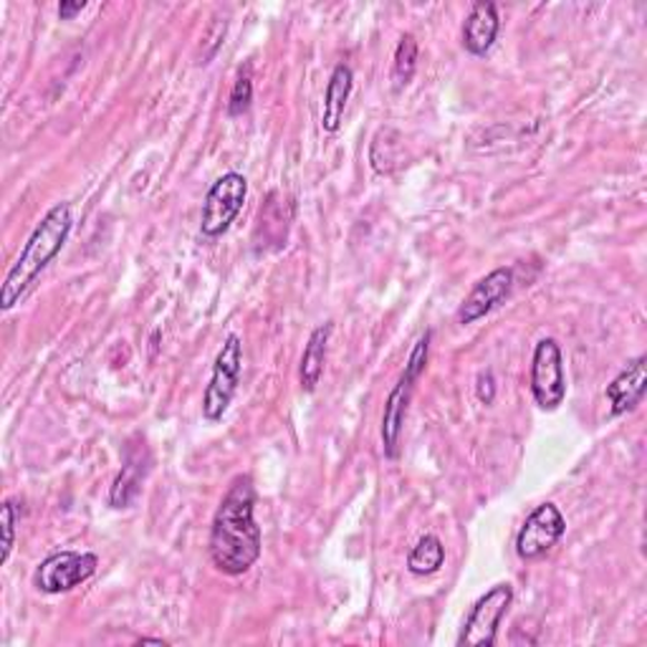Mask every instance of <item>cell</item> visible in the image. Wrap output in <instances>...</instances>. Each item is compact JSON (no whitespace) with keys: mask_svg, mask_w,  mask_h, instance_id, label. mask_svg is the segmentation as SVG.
Returning a JSON list of instances; mask_svg holds the SVG:
<instances>
[{"mask_svg":"<svg viewBox=\"0 0 647 647\" xmlns=\"http://www.w3.org/2000/svg\"><path fill=\"white\" fill-rule=\"evenodd\" d=\"M256 488L248 476H238L220 501L210 526L212 567L228 577H240L261 557V526L256 524Z\"/></svg>","mask_w":647,"mask_h":647,"instance_id":"obj_1","label":"cell"},{"mask_svg":"<svg viewBox=\"0 0 647 647\" xmlns=\"http://www.w3.org/2000/svg\"><path fill=\"white\" fill-rule=\"evenodd\" d=\"M71 228L73 218L69 202H59V206H53L46 212L31 238L26 240L23 251L16 258L11 271H8L3 286H0V309L11 311L16 303L23 299L26 291L31 289V283L41 276L43 268L61 253L63 246H67Z\"/></svg>","mask_w":647,"mask_h":647,"instance_id":"obj_2","label":"cell"},{"mask_svg":"<svg viewBox=\"0 0 647 647\" xmlns=\"http://www.w3.org/2000/svg\"><path fill=\"white\" fill-rule=\"evenodd\" d=\"M240 372H243V341H240L238 335H228L216 357V365H212L206 395H202V415H206V420L218 422L223 418L236 397Z\"/></svg>","mask_w":647,"mask_h":647,"instance_id":"obj_3","label":"cell"},{"mask_svg":"<svg viewBox=\"0 0 647 647\" xmlns=\"http://www.w3.org/2000/svg\"><path fill=\"white\" fill-rule=\"evenodd\" d=\"M248 196V180L240 172H226L210 185L206 202H202L200 230L202 236L218 238L233 226L238 212L243 210Z\"/></svg>","mask_w":647,"mask_h":647,"instance_id":"obj_4","label":"cell"},{"mask_svg":"<svg viewBox=\"0 0 647 647\" xmlns=\"http://www.w3.org/2000/svg\"><path fill=\"white\" fill-rule=\"evenodd\" d=\"M531 395L536 405L547 412L559 410L567 397V375H564V357L557 339L547 337L534 347Z\"/></svg>","mask_w":647,"mask_h":647,"instance_id":"obj_5","label":"cell"},{"mask_svg":"<svg viewBox=\"0 0 647 647\" xmlns=\"http://www.w3.org/2000/svg\"><path fill=\"white\" fill-rule=\"evenodd\" d=\"M514 603L511 585H496L486 591L478 603L470 607L464 623V630L458 635L460 647H494L498 637V627L506 617L508 607Z\"/></svg>","mask_w":647,"mask_h":647,"instance_id":"obj_6","label":"cell"},{"mask_svg":"<svg viewBox=\"0 0 647 647\" xmlns=\"http://www.w3.org/2000/svg\"><path fill=\"white\" fill-rule=\"evenodd\" d=\"M99 567L97 554L91 551H57L46 557L33 575V585L46 595H63L94 577Z\"/></svg>","mask_w":647,"mask_h":647,"instance_id":"obj_7","label":"cell"},{"mask_svg":"<svg viewBox=\"0 0 647 647\" xmlns=\"http://www.w3.org/2000/svg\"><path fill=\"white\" fill-rule=\"evenodd\" d=\"M567 531V519L559 511V506L541 504L526 516L524 526L516 534V554L524 561H536L557 547L559 539Z\"/></svg>","mask_w":647,"mask_h":647,"instance_id":"obj_8","label":"cell"},{"mask_svg":"<svg viewBox=\"0 0 647 647\" xmlns=\"http://www.w3.org/2000/svg\"><path fill=\"white\" fill-rule=\"evenodd\" d=\"M514 289V271L511 268H496L488 276H484L470 293L464 299L458 309V321L460 324H474L478 319H484L486 313H491L498 303H504L508 299V293Z\"/></svg>","mask_w":647,"mask_h":647,"instance_id":"obj_9","label":"cell"},{"mask_svg":"<svg viewBox=\"0 0 647 647\" xmlns=\"http://www.w3.org/2000/svg\"><path fill=\"white\" fill-rule=\"evenodd\" d=\"M647 390V357L640 355L607 385V400L613 415L633 412Z\"/></svg>","mask_w":647,"mask_h":647,"instance_id":"obj_10","label":"cell"},{"mask_svg":"<svg viewBox=\"0 0 647 647\" xmlns=\"http://www.w3.org/2000/svg\"><path fill=\"white\" fill-rule=\"evenodd\" d=\"M498 31H501V18H498L496 3L478 0V3L470 6L464 23L466 51L474 53V57H486L498 39Z\"/></svg>","mask_w":647,"mask_h":647,"instance_id":"obj_11","label":"cell"},{"mask_svg":"<svg viewBox=\"0 0 647 647\" xmlns=\"http://www.w3.org/2000/svg\"><path fill=\"white\" fill-rule=\"evenodd\" d=\"M415 382L418 380H412L410 375L402 372V377L397 380L390 397H387V402H385L382 446H385L387 458H397V448H400L402 425H405V418H408V405H410V395H412Z\"/></svg>","mask_w":647,"mask_h":647,"instance_id":"obj_12","label":"cell"},{"mask_svg":"<svg viewBox=\"0 0 647 647\" xmlns=\"http://www.w3.org/2000/svg\"><path fill=\"white\" fill-rule=\"evenodd\" d=\"M355 87V73L347 63H337L331 71L327 91H324V109H321V129L327 135H337L345 122V109L347 101L352 97Z\"/></svg>","mask_w":647,"mask_h":647,"instance_id":"obj_13","label":"cell"},{"mask_svg":"<svg viewBox=\"0 0 647 647\" xmlns=\"http://www.w3.org/2000/svg\"><path fill=\"white\" fill-rule=\"evenodd\" d=\"M331 331H335V324L327 321L311 331V337L303 347L301 355V367H299V382L303 392H313L319 387V380L324 375V365H327V349Z\"/></svg>","mask_w":647,"mask_h":647,"instance_id":"obj_14","label":"cell"},{"mask_svg":"<svg viewBox=\"0 0 647 647\" xmlns=\"http://www.w3.org/2000/svg\"><path fill=\"white\" fill-rule=\"evenodd\" d=\"M279 200V192H271L268 200L263 202V208L258 210V220H256V248H268V243H273V248L286 246V236H289V220L291 212H286L283 208H289V202H276Z\"/></svg>","mask_w":647,"mask_h":647,"instance_id":"obj_15","label":"cell"},{"mask_svg":"<svg viewBox=\"0 0 647 647\" xmlns=\"http://www.w3.org/2000/svg\"><path fill=\"white\" fill-rule=\"evenodd\" d=\"M142 450L127 452L125 466H122V470H119V476L115 478L112 491H109V504H112V508H127L129 504L135 501L137 494H140L142 478L147 474V466L142 464Z\"/></svg>","mask_w":647,"mask_h":647,"instance_id":"obj_16","label":"cell"},{"mask_svg":"<svg viewBox=\"0 0 647 647\" xmlns=\"http://www.w3.org/2000/svg\"><path fill=\"white\" fill-rule=\"evenodd\" d=\"M442 561H446V547H442V541L436 534H428L412 547L408 557V569L415 577H430L442 567Z\"/></svg>","mask_w":647,"mask_h":647,"instance_id":"obj_17","label":"cell"},{"mask_svg":"<svg viewBox=\"0 0 647 647\" xmlns=\"http://www.w3.org/2000/svg\"><path fill=\"white\" fill-rule=\"evenodd\" d=\"M415 71H418V41H415L412 33H405L395 49V63H392L395 87L397 89L408 87L415 77Z\"/></svg>","mask_w":647,"mask_h":647,"instance_id":"obj_18","label":"cell"},{"mask_svg":"<svg viewBox=\"0 0 647 647\" xmlns=\"http://www.w3.org/2000/svg\"><path fill=\"white\" fill-rule=\"evenodd\" d=\"M251 101H253V77H251V67H246V69H240L233 91H230L228 115L230 117L246 115L248 109H251Z\"/></svg>","mask_w":647,"mask_h":647,"instance_id":"obj_19","label":"cell"},{"mask_svg":"<svg viewBox=\"0 0 647 647\" xmlns=\"http://www.w3.org/2000/svg\"><path fill=\"white\" fill-rule=\"evenodd\" d=\"M226 33H228V18L223 16H216L212 21L208 23L206 33H202V61L200 63H210L216 59V53L220 51V46L226 41Z\"/></svg>","mask_w":647,"mask_h":647,"instance_id":"obj_20","label":"cell"},{"mask_svg":"<svg viewBox=\"0 0 647 647\" xmlns=\"http://www.w3.org/2000/svg\"><path fill=\"white\" fill-rule=\"evenodd\" d=\"M16 521H18V516H16V506L13 501H3V506H0V526H3V544H0V564H8V559H11V551L16 547Z\"/></svg>","mask_w":647,"mask_h":647,"instance_id":"obj_21","label":"cell"},{"mask_svg":"<svg viewBox=\"0 0 647 647\" xmlns=\"http://www.w3.org/2000/svg\"><path fill=\"white\" fill-rule=\"evenodd\" d=\"M430 339H432L430 331H425V335L418 339V345L412 347L410 357H408V365H405V375H410L412 380H420V375L425 372V367H428Z\"/></svg>","mask_w":647,"mask_h":647,"instance_id":"obj_22","label":"cell"},{"mask_svg":"<svg viewBox=\"0 0 647 647\" xmlns=\"http://www.w3.org/2000/svg\"><path fill=\"white\" fill-rule=\"evenodd\" d=\"M476 395L480 402L491 405L496 400V380H494V372H480L478 375V382H476Z\"/></svg>","mask_w":647,"mask_h":647,"instance_id":"obj_23","label":"cell"},{"mask_svg":"<svg viewBox=\"0 0 647 647\" xmlns=\"http://www.w3.org/2000/svg\"><path fill=\"white\" fill-rule=\"evenodd\" d=\"M84 8H87L84 0H73V3L71 0H63V3L59 6V18L61 21H73V18L84 11Z\"/></svg>","mask_w":647,"mask_h":647,"instance_id":"obj_24","label":"cell"},{"mask_svg":"<svg viewBox=\"0 0 647 647\" xmlns=\"http://www.w3.org/2000/svg\"><path fill=\"white\" fill-rule=\"evenodd\" d=\"M137 645H168V643L155 640V637H142V640H137Z\"/></svg>","mask_w":647,"mask_h":647,"instance_id":"obj_25","label":"cell"}]
</instances>
